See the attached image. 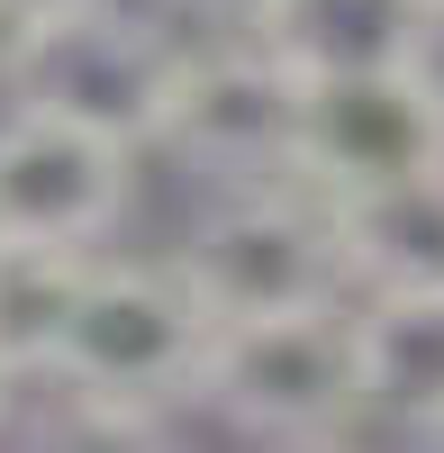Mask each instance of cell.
I'll return each instance as SVG.
<instances>
[{
    "instance_id": "obj_1",
    "label": "cell",
    "mask_w": 444,
    "mask_h": 453,
    "mask_svg": "<svg viewBox=\"0 0 444 453\" xmlns=\"http://www.w3.org/2000/svg\"><path fill=\"white\" fill-rule=\"evenodd\" d=\"M200 345H209V318L172 263H127L100 245L82 263V290H73L36 381L82 399L109 435H155L164 418L191 408Z\"/></svg>"
},
{
    "instance_id": "obj_13",
    "label": "cell",
    "mask_w": 444,
    "mask_h": 453,
    "mask_svg": "<svg viewBox=\"0 0 444 453\" xmlns=\"http://www.w3.org/2000/svg\"><path fill=\"white\" fill-rule=\"evenodd\" d=\"M55 10H82V0H0V36H10V27H36V19H55Z\"/></svg>"
},
{
    "instance_id": "obj_6",
    "label": "cell",
    "mask_w": 444,
    "mask_h": 453,
    "mask_svg": "<svg viewBox=\"0 0 444 453\" xmlns=\"http://www.w3.org/2000/svg\"><path fill=\"white\" fill-rule=\"evenodd\" d=\"M136 164H145L136 145L100 136L82 119H55V109L10 100L0 109V236L100 254L127 226Z\"/></svg>"
},
{
    "instance_id": "obj_15",
    "label": "cell",
    "mask_w": 444,
    "mask_h": 453,
    "mask_svg": "<svg viewBox=\"0 0 444 453\" xmlns=\"http://www.w3.org/2000/svg\"><path fill=\"white\" fill-rule=\"evenodd\" d=\"M417 10H426V19H435V27H444V0H417Z\"/></svg>"
},
{
    "instance_id": "obj_3",
    "label": "cell",
    "mask_w": 444,
    "mask_h": 453,
    "mask_svg": "<svg viewBox=\"0 0 444 453\" xmlns=\"http://www.w3.org/2000/svg\"><path fill=\"white\" fill-rule=\"evenodd\" d=\"M181 46H191V36L164 10L82 0V10H55V19L0 36V91L27 100V109H55V119H82L100 136L136 145V155H155Z\"/></svg>"
},
{
    "instance_id": "obj_16",
    "label": "cell",
    "mask_w": 444,
    "mask_h": 453,
    "mask_svg": "<svg viewBox=\"0 0 444 453\" xmlns=\"http://www.w3.org/2000/svg\"><path fill=\"white\" fill-rule=\"evenodd\" d=\"M0 245H10V236H0Z\"/></svg>"
},
{
    "instance_id": "obj_4",
    "label": "cell",
    "mask_w": 444,
    "mask_h": 453,
    "mask_svg": "<svg viewBox=\"0 0 444 453\" xmlns=\"http://www.w3.org/2000/svg\"><path fill=\"white\" fill-rule=\"evenodd\" d=\"M181 290L200 299L209 326L227 318H281V309H326V299H345V254H336V218L309 181H227V200H218L191 236L172 254Z\"/></svg>"
},
{
    "instance_id": "obj_11",
    "label": "cell",
    "mask_w": 444,
    "mask_h": 453,
    "mask_svg": "<svg viewBox=\"0 0 444 453\" xmlns=\"http://www.w3.org/2000/svg\"><path fill=\"white\" fill-rule=\"evenodd\" d=\"M82 263L91 254H64V245H0V363L36 381L55 354V326L73 309V290H82Z\"/></svg>"
},
{
    "instance_id": "obj_12",
    "label": "cell",
    "mask_w": 444,
    "mask_h": 453,
    "mask_svg": "<svg viewBox=\"0 0 444 453\" xmlns=\"http://www.w3.org/2000/svg\"><path fill=\"white\" fill-rule=\"evenodd\" d=\"M155 10H164L181 36H245L264 0H155Z\"/></svg>"
},
{
    "instance_id": "obj_10",
    "label": "cell",
    "mask_w": 444,
    "mask_h": 453,
    "mask_svg": "<svg viewBox=\"0 0 444 453\" xmlns=\"http://www.w3.org/2000/svg\"><path fill=\"white\" fill-rule=\"evenodd\" d=\"M354 290H444V164L326 200Z\"/></svg>"
},
{
    "instance_id": "obj_7",
    "label": "cell",
    "mask_w": 444,
    "mask_h": 453,
    "mask_svg": "<svg viewBox=\"0 0 444 453\" xmlns=\"http://www.w3.org/2000/svg\"><path fill=\"white\" fill-rule=\"evenodd\" d=\"M290 100L300 82L254 36H191L155 145L209 181H272L290 173Z\"/></svg>"
},
{
    "instance_id": "obj_8",
    "label": "cell",
    "mask_w": 444,
    "mask_h": 453,
    "mask_svg": "<svg viewBox=\"0 0 444 453\" xmlns=\"http://www.w3.org/2000/svg\"><path fill=\"white\" fill-rule=\"evenodd\" d=\"M354 381L363 426L426 435L444 418V290H354Z\"/></svg>"
},
{
    "instance_id": "obj_14",
    "label": "cell",
    "mask_w": 444,
    "mask_h": 453,
    "mask_svg": "<svg viewBox=\"0 0 444 453\" xmlns=\"http://www.w3.org/2000/svg\"><path fill=\"white\" fill-rule=\"evenodd\" d=\"M10 399H19V372H10V363H0V418H10Z\"/></svg>"
},
{
    "instance_id": "obj_9",
    "label": "cell",
    "mask_w": 444,
    "mask_h": 453,
    "mask_svg": "<svg viewBox=\"0 0 444 453\" xmlns=\"http://www.w3.org/2000/svg\"><path fill=\"white\" fill-rule=\"evenodd\" d=\"M245 36L290 73V82H318V73H363V64L435 55L444 27L417 10V0H264Z\"/></svg>"
},
{
    "instance_id": "obj_5",
    "label": "cell",
    "mask_w": 444,
    "mask_h": 453,
    "mask_svg": "<svg viewBox=\"0 0 444 453\" xmlns=\"http://www.w3.org/2000/svg\"><path fill=\"white\" fill-rule=\"evenodd\" d=\"M444 164V73L426 55L409 64H363V73H318L290 100V181L318 200L381 191Z\"/></svg>"
},
{
    "instance_id": "obj_2",
    "label": "cell",
    "mask_w": 444,
    "mask_h": 453,
    "mask_svg": "<svg viewBox=\"0 0 444 453\" xmlns=\"http://www.w3.org/2000/svg\"><path fill=\"white\" fill-rule=\"evenodd\" d=\"M345 299L209 326L200 372H191V408H209V418L227 435H245V444H345L363 426L354 309Z\"/></svg>"
}]
</instances>
